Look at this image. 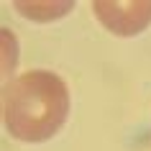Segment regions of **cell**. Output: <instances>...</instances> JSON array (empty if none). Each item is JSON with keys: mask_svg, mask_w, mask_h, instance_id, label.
Masks as SVG:
<instances>
[{"mask_svg": "<svg viewBox=\"0 0 151 151\" xmlns=\"http://www.w3.org/2000/svg\"><path fill=\"white\" fill-rule=\"evenodd\" d=\"M13 5H16V10L21 16L31 18V21H41V23L54 21V18H59V16L72 10L69 0H64V3H23V0H16Z\"/></svg>", "mask_w": 151, "mask_h": 151, "instance_id": "obj_3", "label": "cell"}, {"mask_svg": "<svg viewBox=\"0 0 151 151\" xmlns=\"http://www.w3.org/2000/svg\"><path fill=\"white\" fill-rule=\"evenodd\" d=\"M69 115V87L49 69H31L5 85L3 118L8 133L26 143H41L59 133Z\"/></svg>", "mask_w": 151, "mask_h": 151, "instance_id": "obj_1", "label": "cell"}, {"mask_svg": "<svg viewBox=\"0 0 151 151\" xmlns=\"http://www.w3.org/2000/svg\"><path fill=\"white\" fill-rule=\"evenodd\" d=\"M92 13L97 21L115 36H136L149 28L151 23V0H138V3H108L97 0L92 3Z\"/></svg>", "mask_w": 151, "mask_h": 151, "instance_id": "obj_2", "label": "cell"}]
</instances>
